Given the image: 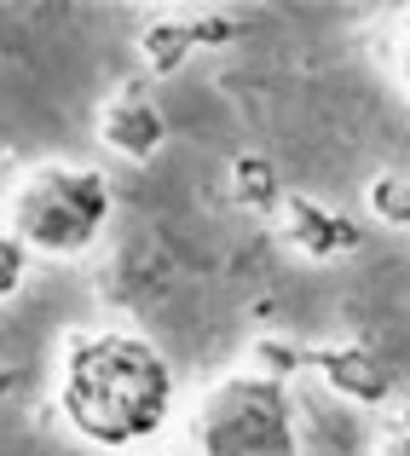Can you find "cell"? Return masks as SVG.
I'll use <instances>...</instances> for the list:
<instances>
[{
    "label": "cell",
    "mask_w": 410,
    "mask_h": 456,
    "mask_svg": "<svg viewBox=\"0 0 410 456\" xmlns=\"http://www.w3.org/2000/svg\"><path fill=\"white\" fill-rule=\"evenodd\" d=\"M399 69H405V81H410V12H405V23H399Z\"/></svg>",
    "instance_id": "8fae6325"
},
{
    "label": "cell",
    "mask_w": 410,
    "mask_h": 456,
    "mask_svg": "<svg viewBox=\"0 0 410 456\" xmlns=\"http://www.w3.org/2000/svg\"><path fill=\"white\" fill-rule=\"evenodd\" d=\"M312 364L330 376L335 393L347 399H365V404H381L393 393V370L381 364L370 346H330V353H312Z\"/></svg>",
    "instance_id": "5b68a950"
},
{
    "label": "cell",
    "mask_w": 410,
    "mask_h": 456,
    "mask_svg": "<svg viewBox=\"0 0 410 456\" xmlns=\"http://www.w3.org/2000/svg\"><path fill=\"white\" fill-rule=\"evenodd\" d=\"M232 191H237V202H255V208H266V202L277 197L272 162H260V156H237V167H232Z\"/></svg>",
    "instance_id": "52a82bcc"
},
{
    "label": "cell",
    "mask_w": 410,
    "mask_h": 456,
    "mask_svg": "<svg viewBox=\"0 0 410 456\" xmlns=\"http://www.w3.org/2000/svg\"><path fill=\"white\" fill-rule=\"evenodd\" d=\"M370 214H381L388 225H410V179L381 174L376 185H370Z\"/></svg>",
    "instance_id": "ba28073f"
},
{
    "label": "cell",
    "mask_w": 410,
    "mask_h": 456,
    "mask_svg": "<svg viewBox=\"0 0 410 456\" xmlns=\"http://www.w3.org/2000/svg\"><path fill=\"white\" fill-rule=\"evenodd\" d=\"M202 456H300L295 404L277 376H226L197 404Z\"/></svg>",
    "instance_id": "3957f363"
},
{
    "label": "cell",
    "mask_w": 410,
    "mask_h": 456,
    "mask_svg": "<svg viewBox=\"0 0 410 456\" xmlns=\"http://www.w3.org/2000/svg\"><path fill=\"white\" fill-rule=\"evenodd\" d=\"M64 422L93 445H139L168 422L174 370L144 335L87 330L70 335L64 376H58Z\"/></svg>",
    "instance_id": "6da1fadb"
},
{
    "label": "cell",
    "mask_w": 410,
    "mask_h": 456,
    "mask_svg": "<svg viewBox=\"0 0 410 456\" xmlns=\"http://www.w3.org/2000/svg\"><path fill=\"white\" fill-rule=\"evenodd\" d=\"M381 456H410V416L393 428V439H388V451H381Z\"/></svg>",
    "instance_id": "30bf717a"
},
{
    "label": "cell",
    "mask_w": 410,
    "mask_h": 456,
    "mask_svg": "<svg viewBox=\"0 0 410 456\" xmlns=\"http://www.w3.org/2000/svg\"><path fill=\"white\" fill-rule=\"evenodd\" d=\"M104 145L122 151L127 162H144V156H156V151L168 145L162 110H156L151 99H116L111 110H104Z\"/></svg>",
    "instance_id": "8992f818"
},
{
    "label": "cell",
    "mask_w": 410,
    "mask_h": 456,
    "mask_svg": "<svg viewBox=\"0 0 410 456\" xmlns=\"http://www.w3.org/2000/svg\"><path fill=\"white\" fill-rule=\"evenodd\" d=\"M283 232L307 260H335L347 248H358V225L312 197H283Z\"/></svg>",
    "instance_id": "277c9868"
},
{
    "label": "cell",
    "mask_w": 410,
    "mask_h": 456,
    "mask_svg": "<svg viewBox=\"0 0 410 456\" xmlns=\"http://www.w3.org/2000/svg\"><path fill=\"white\" fill-rule=\"evenodd\" d=\"M23 272H29V248H23L12 232H0V301L23 289Z\"/></svg>",
    "instance_id": "9c48e42d"
},
{
    "label": "cell",
    "mask_w": 410,
    "mask_h": 456,
    "mask_svg": "<svg viewBox=\"0 0 410 456\" xmlns=\"http://www.w3.org/2000/svg\"><path fill=\"white\" fill-rule=\"evenodd\" d=\"M111 225V179L81 162H41L12 191V237L29 255L76 260Z\"/></svg>",
    "instance_id": "7a4b0ae2"
}]
</instances>
